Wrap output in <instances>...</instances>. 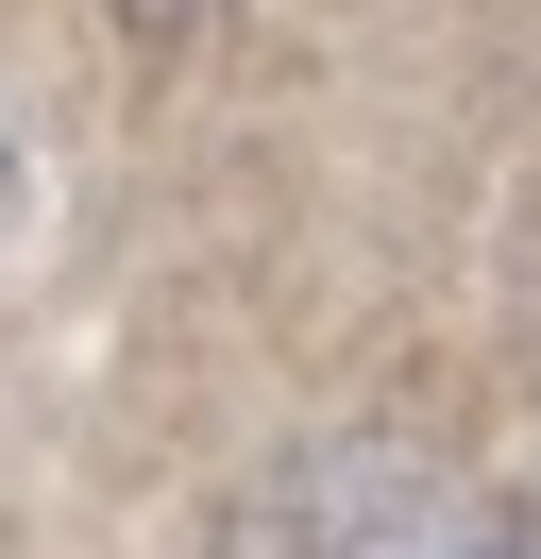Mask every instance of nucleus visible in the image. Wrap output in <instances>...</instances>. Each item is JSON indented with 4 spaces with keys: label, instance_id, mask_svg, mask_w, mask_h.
Returning a JSON list of instances; mask_svg holds the SVG:
<instances>
[{
    "label": "nucleus",
    "instance_id": "nucleus-1",
    "mask_svg": "<svg viewBox=\"0 0 541 559\" xmlns=\"http://www.w3.org/2000/svg\"><path fill=\"white\" fill-rule=\"evenodd\" d=\"M0 204H17V153H0Z\"/></svg>",
    "mask_w": 541,
    "mask_h": 559
},
{
    "label": "nucleus",
    "instance_id": "nucleus-2",
    "mask_svg": "<svg viewBox=\"0 0 541 559\" xmlns=\"http://www.w3.org/2000/svg\"><path fill=\"white\" fill-rule=\"evenodd\" d=\"M153 17H169V0H153Z\"/></svg>",
    "mask_w": 541,
    "mask_h": 559
}]
</instances>
